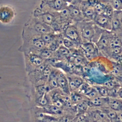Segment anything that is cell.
Here are the masks:
<instances>
[{"label": "cell", "mask_w": 122, "mask_h": 122, "mask_svg": "<svg viewBox=\"0 0 122 122\" xmlns=\"http://www.w3.org/2000/svg\"><path fill=\"white\" fill-rule=\"evenodd\" d=\"M75 24L82 42H92L96 44L103 31L93 21H82Z\"/></svg>", "instance_id": "1"}, {"label": "cell", "mask_w": 122, "mask_h": 122, "mask_svg": "<svg viewBox=\"0 0 122 122\" xmlns=\"http://www.w3.org/2000/svg\"><path fill=\"white\" fill-rule=\"evenodd\" d=\"M65 38L72 41L75 44L76 48H80L82 43L81 36L76 24L67 25L63 31Z\"/></svg>", "instance_id": "2"}, {"label": "cell", "mask_w": 122, "mask_h": 122, "mask_svg": "<svg viewBox=\"0 0 122 122\" xmlns=\"http://www.w3.org/2000/svg\"><path fill=\"white\" fill-rule=\"evenodd\" d=\"M113 33L111 31L103 30L96 45L102 56H105L108 51L109 46Z\"/></svg>", "instance_id": "3"}, {"label": "cell", "mask_w": 122, "mask_h": 122, "mask_svg": "<svg viewBox=\"0 0 122 122\" xmlns=\"http://www.w3.org/2000/svg\"><path fill=\"white\" fill-rule=\"evenodd\" d=\"M112 19H110L105 15L96 14L93 22L99 27L103 30L111 31L112 29Z\"/></svg>", "instance_id": "4"}, {"label": "cell", "mask_w": 122, "mask_h": 122, "mask_svg": "<svg viewBox=\"0 0 122 122\" xmlns=\"http://www.w3.org/2000/svg\"><path fill=\"white\" fill-rule=\"evenodd\" d=\"M80 48L83 54H90L96 59L100 56H102L96 44L92 42H82L80 46Z\"/></svg>", "instance_id": "5"}, {"label": "cell", "mask_w": 122, "mask_h": 122, "mask_svg": "<svg viewBox=\"0 0 122 122\" xmlns=\"http://www.w3.org/2000/svg\"><path fill=\"white\" fill-rule=\"evenodd\" d=\"M67 77L68 80L71 92L78 91L80 86L85 81L82 76L75 74H69L67 76Z\"/></svg>", "instance_id": "6"}, {"label": "cell", "mask_w": 122, "mask_h": 122, "mask_svg": "<svg viewBox=\"0 0 122 122\" xmlns=\"http://www.w3.org/2000/svg\"><path fill=\"white\" fill-rule=\"evenodd\" d=\"M79 7L81 9L84 21H93L96 12L92 6L86 4L82 2L80 4Z\"/></svg>", "instance_id": "7"}, {"label": "cell", "mask_w": 122, "mask_h": 122, "mask_svg": "<svg viewBox=\"0 0 122 122\" xmlns=\"http://www.w3.org/2000/svg\"><path fill=\"white\" fill-rule=\"evenodd\" d=\"M68 8L73 21L77 23L84 21V19L79 6L70 4L68 6Z\"/></svg>", "instance_id": "8"}, {"label": "cell", "mask_w": 122, "mask_h": 122, "mask_svg": "<svg viewBox=\"0 0 122 122\" xmlns=\"http://www.w3.org/2000/svg\"><path fill=\"white\" fill-rule=\"evenodd\" d=\"M108 97H97L92 99H89L88 103L90 108H102L108 107Z\"/></svg>", "instance_id": "9"}, {"label": "cell", "mask_w": 122, "mask_h": 122, "mask_svg": "<svg viewBox=\"0 0 122 122\" xmlns=\"http://www.w3.org/2000/svg\"><path fill=\"white\" fill-rule=\"evenodd\" d=\"M57 82L59 89L66 94L70 96L71 92L70 90L68 80L67 76L62 72H61L59 75Z\"/></svg>", "instance_id": "10"}, {"label": "cell", "mask_w": 122, "mask_h": 122, "mask_svg": "<svg viewBox=\"0 0 122 122\" xmlns=\"http://www.w3.org/2000/svg\"><path fill=\"white\" fill-rule=\"evenodd\" d=\"M41 111L45 113L55 116H62L65 111L54 104H48L43 107H41Z\"/></svg>", "instance_id": "11"}, {"label": "cell", "mask_w": 122, "mask_h": 122, "mask_svg": "<svg viewBox=\"0 0 122 122\" xmlns=\"http://www.w3.org/2000/svg\"><path fill=\"white\" fill-rule=\"evenodd\" d=\"M14 16L12 10L8 7L4 6L0 8V21L7 23L11 21Z\"/></svg>", "instance_id": "12"}, {"label": "cell", "mask_w": 122, "mask_h": 122, "mask_svg": "<svg viewBox=\"0 0 122 122\" xmlns=\"http://www.w3.org/2000/svg\"><path fill=\"white\" fill-rule=\"evenodd\" d=\"M61 72L57 69L52 70L47 80L48 85L50 87L51 91L57 89L58 87L57 79Z\"/></svg>", "instance_id": "13"}, {"label": "cell", "mask_w": 122, "mask_h": 122, "mask_svg": "<svg viewBox=\"0 0 122 122\" xmlns=\"http://www.w3.org/2000/svg\"><path fill=\"white\" fill-rule=\"evenodd\" d=\"M46 4L51 8L57 11H60L66 8L68 3L62 0H50L46 2Z\"/></svg>", "instance_id": "14"}, {"label": "cell", "mask_w": 122, "mask_h": 122, "mask_svg": "<svg viewBox=\"0 0 122 122\" xmlns=\"http://www.w3.org/2000/svg\"><path fill=\"white\" fill-rule=\"evenodd\" d=\"M108 106L116 112L122 111V99L108 97Z\"/></svg>", "instance_id": "15"}, {"label": "cell", "mask_w": 122, "mask_h": 122, "mask_svg": "<svg viewBox=\"0 0 122 122\" xmlns=\"http://www.w3.org/2000/svg\"><path fill=\"white\" fill-rule=\"evenodd\" d=\"M112 29L111 31L115 34L122 33V24L114 12L112 19Z\"/></svg>", "instance_id": "16"}, {"label": "cell", "mask_w": 122, "mask_h": 122, "mask_svg": "<svg viewBox=\"0 0 122 122\" xmlns=\"http://www.w3.org/2000/svg\"><path fill=\"white\" fill-rule=\"evenodd\" d=\"M35 30L41 34L51 33L53 31L50 26L41 22H37L34 25Z\"/></svg>", "instance_id": "17"}, {"label": "cell", "mask_w": 122, "mask_h": 122, "mask_svg": "<svg viewBox=\"0 0 122 122\" xmlns=\"http://www.w3.org/2000/svg\"><path fill=\"white\" fill-rule=\"evenodd\" d=\"M59 17L61 23H64L67 25L71 24L73 21L70 13L68 6L60 11L59 13Z\"/></svg>", "instance_id": "18"}, {"label": "cell", "mask_w": 122, "mask_h": 122, "mask_svg": "<svg viewBox=\"0 0 122 122\" xmlns=\"http://www.w3.org/2000/svg\"><path fill=\"white\" fill-rule=\"evenodd\" d=\"M89 100V99H88ZM88 100H84L79 102L75 105L76 115L82 114L86 113L90 108Z\"/></svg>", "instance_id": "19"}, {"label": "cell", "mask_w": 122, "mask_h": 122, "mask_svg": "<svg viewBox=\"0 0 122 122\" xmlns=\"http://www.w3.org/2000/svg\"><path fill=\"white\" fill-rule=\"evenodd\" d=\"M36 102L41 107H43L48 104L52 103L51 96L48 93H46L41 96L37 97Z\"/></svg>", "instance_id": "20"}, {"label": "cell", "mask_w": 122, "mask_h": 122, "mask_svg": "<svg viewBox=\"0 0 122 122\" xmlns=\"http://www.w3.org/2000/svg\"><path fill=\"white\" fill-rule=\"evenodd\" d=\"M55 58L60 60L63 58H67L70 54V50L65 47L64 45H61L58 50L54 52Z\"/></svg>", "instance_id": "21"}, {"label": "cell", "mask_w": 122, "mask_h": 122, "mask_svg": "<svg viewBox=\"0 0 122 122\" xmlns=\"http://www.w3.org/2000/svg\"><path fill=\"white\" fill-rule=\"evenodd\" d=\"M122 47V41L121 38V33L115 34L113 33L112 38L111 40L109 46V50L112 49L114 48Z\"/></svg>", "instance_id": "22"}, {"label": "cell", "mask_w": 122, "mask_h": 122, "mask_svg": "<svg viewBox=\"0 0 122 122\" xmlns=\"http://www.w3.org/2000/svg\"><path fill=\"white\" fill-rule=\"evenodd\" d=\"M70 97L71 102L73 105H76L81 101L89 99L87 96L80 93L78 91L71 92Z\"/></svg>", "instance_id": "23"}, {"label": "cell", "mask_w": 122, "mask_h": 122, "mask_svg": "<svg viewBox=\"0 0 122 122\" xmlns=\"http://www.w3.org/2000/svg\"><path fill=\"white\" fill-rule=\"evenodd\" d=\"M28 59L30 64L36 68L42 65L44 63L45 60V59L40 55L35 54H30L29 56Z\"/></svg>", "instance_id": "24"}, {"label": "cell", "mask_w": 122, "mask_h": 122, "mask_svg": "<svg viewBox=\"0 0 122 122\" xmlns=\"http://www.w3.org/2000/svg\"><path fill=\"white\" fill-rule=\"evenodd\" d=\"M42 22L49 25L53 26L55 24V18L54 15L49 12L43 13L40 15Z\"/></svg>", "instance_id": "25"}, {"label": "cell", "mask_w": 122, "mask_h": 122, "mask_svg": "<svg viewBox=\"0 0 122 122\" xmlns=\"http://www.w3.org/2000/svg\"><path fill=\"white\" fill-rule=\"evenodd\" d=\"M92 121L88 112L84 114L76 115L72 122H92Z\"/></svg>", "instance_id": "26"}, {"label": "cell", "mask_w": 122, "mask_h": 122, "mask_svg": "<svg viewBox=\"0 0 122 122\" xmlns=\"http://www.w3.org/2000/svg\"><path fill=\"white\" fill-rule=\"evenodd\" d=\"M101 108L107 114L108 118L111 121V122H113L116 117L117 112L114 110L110 108L109 106Z\"/></svg>", "instance_id": "27"}, {"label": "cell", "mask_w": 122, "mask_h": 122, "mask_svg": "<svg viewBox=\"0 0 122 122\" xmlns=\"http://www.w3.org/2000/svg\"><path fill=\"white\" fill-rule=\"evenodd\" d=\"M98 91L100 95L102 97H109V90L103 85H92Z\"/></svg>", "instance_id": "28"}, {"label": "cell", "mask_w": 122, "mask_h": 122, "mask_svg": "<svg viewBox=\"0 0 122 122\" xmlns=\"http://www.w3.org/2000/svg\"><path fill=\"white\" fill-rule=\"evenodd\" d=\"M54 53V52L52 51L50 49L44 48L40 51V55L44 59H49L55 58V53Z\"/></svg>", "instance_id": "29"}, {"label": "cell", "mask_w": 122, "mask_h": 122, "mask_svg": "<svg viewBox=\"0 0 122 122\" xmlns=\"http://www.w3.org/2000/svg\"><path fill=\"white\" fill-rule=\"evenodd\" d=\"M32 43L35 48L41 50L44 49L46 45V43L41 38H36L33 39Z\"/></svg>", "instance_id": "30"}, {"label": "cell", "mask_w": 122, "mask_h": 122, "mask_svg": "<svg viewBox=\"0 0 122 122\" xmlns=\"http://www.w3.org/2000/svg\"><path fill=\"white\" fill-rule=\"evenodd\" d=\"M109 2L115 11L122 10V0H109Z\"/></svg>", "instance_id": "31"}, {"label": "cell", "mask_w": 122, "mask_h": 122, "mask_svg": "<svg viewBox=\"0 0 122 122\" xmlns=\"http://www.w3.org/2000/svg\"><path fill=\"white\" fill-rule=\"evenodd\" d=\"M41 38L43 40L46 44H51L53 41L56 39L55 35L51 34V33L41 34Z\"/></svg>", "instance_id": "32"}, {"label": "cell", "mask_w": 122, "mask_h": 122, "mask_svg": "<svg viewBox=\"0 0 122 122\" xmlns=\"http://www.w3.org/2000/svg\"><path fill=\"white\" fill-rule=\"evenodd\" d=\"M76 115L75 114L69 112L64 114L61 117V122H72Z\"/></svg>", "instance_id": "33"}, {"label": "cell", "mask_w": 122, "mask_h": 122, "mask_svg": "<svg viewBox=\"0 0 122 122\" xmlns=\"http://www.w3.org/2000/svg\"><path fill=\"white\" fill-rule=\"evenodd\" d=\"M114 12V9H113V8L112 7V6L109 3L106 5L103 14L105 15V16H106L107 17H108L110 19H112L113 17Z\"/></svg>", "instance_id": "34"}, {"label": "cell", "mask_w": 122, "mask_h": 122, "mask_svg": "<svg viewBox=\"0 0 122 122\" xmlns=\"http://www.w3.org/2000/svg\"><path fill=\"white\" fill-rule=\"evenodd\" d=\"M62 41L63 45L67 48L69 49V50H71L73 48H76L74 43L71 40L66 38H63Z\"/></svg>", "instance_id": "35"}, {"label": "cell", "mask_w": 122, "mask_h": 122, "mask_svg": "<svg viewBox=\"0 0 122 122\" xmlns=\"http://www.w3.org/2000/svg\"><path fill=\"white\" fill-rule=\"evenodd\" d=\"M60 42H59V40L55 39L53 41L51 44H50V49L53 52L56 51L59 47L61 46L60 44Z\"/></svg>", "instance_id": "36"}, {"label": "cell", "mask_w": 122, "mask_h": 122, "mask_svg": "<svg viewBox=\"0 0 122 122\" xmlns=\"http://www.w3.org/2000/svg\"><path fill=\"white\" fill-rule=\"evenodd\" d=\"M86 96L88 97V99H92V98H94L101 96L100 95L98 91L93 87V89L89 93H88L86 95Z\"/></svg>", "instance_id": "37"}, {"label": "cell", "mask_w": 122, "mask_h": 122, "mask_svg": "<svg viewBox=\"0 0 122 122\" xmlns=\"http://www.w3.org/2000/svg\"><path fill=\"white\" fill-rule=\"evenodd\" d=\"M114 13L118 18L119 19L121 24H122V11H115Z\"/></svg>", "instance_id": "38"}, {"label": "cell", "mask_w": 122, "mask_h": 122, "mask_svg": "<svg viewBox=\"0 0 122 122\" xmlns=\"http://www.w3.org/2000/svg\"><path fill=\"white\" fill-rule=\"evenodd\" d=\"M117 96L118 98L122 99V87H120L117 93Z\"/></svg>", "instance_id": "39"}, {"label": "cell", "mask_w": 122, "mask_h": 122, "mask_svg": "<svg viewBox=\"0 0 122 122\" xmlns=\"http://www.w3.org/2000/svg\"><path fill=\"white\" fill-rule=\"evenodd\" d=\"M63 0V1L65 2L68 4H71L73 1V0Z\"/></svg>", "instance_id": "40"}, {"label": "cell", "mask_w": 122, "mask_h": 122, "mask_svg": "<svg viewBox=\"0 0 122 122\" xmlns=\"http://www.w3.org/2000/svg\"><path fill=\"white\" fill-rule=\"evenodd\" d=\"M120 84H121V87H122V81L120 83Z\"/></svg>", "instance_id": "41"}]
</instances>
